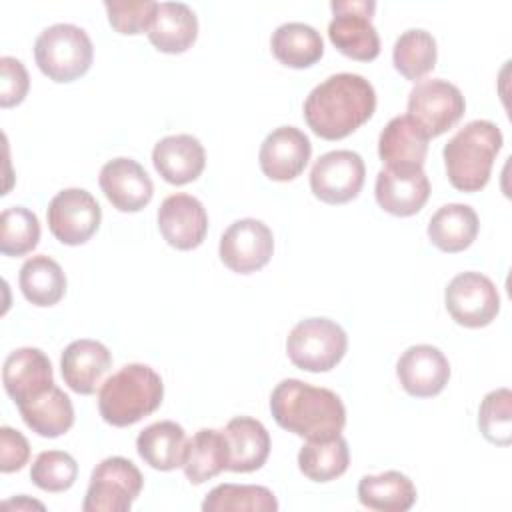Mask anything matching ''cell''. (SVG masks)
Instances as JSON below:
<instances>
[{"mask_svg":"<svg viewBox=\"0 0 512 512\" xmlns=\"http://www.w3.org/2000/svg\"><path fill=\"white\" fill-rule=\"evenodd\" d=\"M374 108V86L360 74L338 72L310 90L304 100V118L320 138L340 140L368 122Z\"/></svg>","mask_w":512,"mask_h":512,"instance_id":"6da1fadb","label":"cell"},{"mask_svg":"<svg viewBox=\"0 0 512 512\" xmlns=\"http://www.w3.org/2000/svg\"><path fill=\"white\" fill-rule=\"evenodd\" d=\"M270 412L276 424L306 440H326L342 432L346 408L328 388L286 378L270 394Z\"/></svg>","mask_w":512,"mask_h":512,"instance_id":"7a4b0ae2","label":"cell"},{"mask_svg":"<svg viewBox=\"0 0 512 512\" xmlns=\"http://www.w3.org/2000/svg\"><path fill=\"white\" fill-rule=\"evenodd\" d=\"M502 142L500 128L490 120H472L460 128L442 150L450 184L462 192L482 190Z\"/></svg>","mask_w":512,"mask_h":512,"instance_id":"3957f363","label":"cell"},{"mask_svg":"<svg viewBox=\"0 0 512 512\" xmlns=\"http://www.w3.org/2000/svg\"><path fill=\"white\" fill-rule=\"evenodd\" d=\"M164 398L160 374L148 364H126L100 386L98 410L112 426H130L152 414Z\"/></svg>","mask_w":512,"mask_h":512,"instance_id":"277c9868","label":"cell"},{"mask_svg":"<svg viewBox=\"0 0 512 512\" xmlns=\"http://www.w3.org/2000/svg\"><path fill=\"white\" fill-rule=\"evenodd\" d=\"M94 46L84 28L58 22L44 28L34 42V58L42 74L54 82H72L88 72Z\"/></svg>","mask_w":512,"mask_h":512,"instance_id":"5b68a950","label":"cell"},{"mask_svg":"<svg viewBox=\"0 0 512 512\" xmlns=\"http://www.w3.org/2000/svg\"><path fill=\"white\" fill-rule=\"evenodd\" d=\"M348 348V336L330 318L300 320L288 334L286 352L294 366L308 372L332 370Z\"/></svg>","mask_w":512,"mask_h":512,"instance_id":"8992f818","label":"cell"},{"mask_svg":"<svg viewBox=\"0 0 512 512\" xmlns=\"http://www.w3.org/2000/svg\"><path fill=\"white\" fill-rule=\"evenodd\" d=\"M144 478L136 464L124 456L104 458L90 476L84 512H126L140 496Z\"/></svg>","mask_w":512,"mask_h":512,"instance_id":"52a82bcc","label":"cell"},{"mask_svg":"<svg viewBox=\"0 0 512 512\" xmlns=\"http://www.w3.org/2000/svg\"><path fill=\"white\" fill-rule=\"evenodd\" d=\"M334 18L328 24L330 42L352 60H374L380 54V38L372 24L374 0H332Z\"/></svg>","mask_w":512,"mask_h":512,"instance_id":"ba28073f","label":"cell"},{"mask_svg":"<svg viewBox=\"0 0 512 512\" xmlns=\"http://www.w3.org/2000/svg\"><path fill=\"white\" fill-rule=\"evenodd\" d=\"M464 110L466 102L460 88L444 78L420 80L408 94V116L428 138L450 130Z\"/></svg>","mask_w":512,"mask_h":512,"instance_id":"9c48e42d","label":"cell"},{"mask_svg":"<svg viewBox=\"0 0 512 512\" xmlns=\"http://www.w3.org/2000/svg\"><path fill=\"white\" fill-rule=\"evenodd\" d=\"M444 302L452 320L466 328L488 326L500 312L498 288L480 272L456 274L446 286Z\"/></svg>","mask_w":512,"mask_h":512,"instance_id":"30bf717a","label":"cell"},{"mask_svg":"<svg viewBox=\"0 0 512 512\" xmlns=\"http://www.w3.org/2000/svg\"><path fill=\"white\" fill-rule=\"evenodd\" d=\"M48 228L52 236L68 246L84 244L98 230L102 208L84 188H64L48 204Z\"/></svg>","mask_w":512,"mask_h":512,"instance_id":"8fae6325","label":"cell"},{"mask_svg":"<svg viewBox=\"0 0 512 512\" xmlns=\"http://www.w3.org/2000/svg\"><path fill=\"white\" fill-rule=\"evenodd\" d=\"M366 176L364 160L352 150L322 154L310 170V188L326 204H344L358 196Z\"/></svg>","mask_w":512,"mask_h":512,"instance_id":"7c38bea8","label":"cell"},{"mask_svg":"<svg viewBox=\"0 0 512 512\" xmlns=\"http://www.w3.org/2000/svg\"><path fill=\"white\" fill-rule=\"evenodd\" d=\"M220 260L232 272L250 274L268 264L274 252L272 230L256 218L232 222L220 238Z\"/></svg>","mask_w":512,"mask_h":512,"instance_id":"4fadbf2b","label":"cell"},{"mask_svg":"<svg viewBox=\"0 0 512 512\" xmlns=\"http://www.w3.org/2000/svg\"><path fill=\"white\" fill-rule=\"evenodd\" d=\"M312 154L310 138L296 126L274 128L260 146V168L276 182H288L302 174Z\"/></svg>","mask_w":512,"mask_h":512,"instance_id":"5bb4252c","label":"cell"},{"mask_svg":"<svg viewBox=\"0 0 512 512\" xmlns=\"http://www.w3.org/2000/svg\"><path fill=\"white\" fill-rule=\"evenodd\" d=\"M402 388L416 398H430L444 390L450 378V364L444 352L432 344H416L402 352L396 364Z\"/></svg>","mask_w":512,"mask_h":512,"instance_id":"9a60e30c","label":"cell"},{"mask_svg":"<svg viewBox=\"0 0 512 512\" xmlns=\"http://www.w3.org/2000/svg\"><path fill=\"white\" fill-rule=\"evenodd\" d=\"M100 188L108 202L120 212L142 210L154 194L148 172L132 158L118 156L108 160L98 176Z\"/></svg>","mask_w":512,"mask_h":512,"instance_id":"2e32d148","label":"cell"},{"mask_svg":"<svg viewBox=\"0 0 512 512\" xmlns=\"http://www.w3.org/2000/svg\"><path fill=\"white\" fill-rule=\"evenodd\" d=\"M158 230L170 246L192 250L208 232L206 208L190 194H170L158 208Z\"/></svg>","mask_w":512,"mask_h":512,"instance_id":"e0dca14e","label":"cell"},{"mask_svg":"<svg viewBox=\"0 0 512 512\" xmlns=\"http://www.w3.org/2000/svg\"><path fill=\"white\" fill-rule=\"evenodd\" d=\"M376 202L394 216H412L430 196V180L422 168H382L374 184Z\"/></svg>","mask_w":512,"mask_h":512,"instance_id":"ac0fdd59","label":"cell"},{"mask_svg":"<svg viewBox=\"0 0 512 512\" xmlns=\"http://www.w3.org/2000/svg\"><path fill=\"white\" fill-rule=\"evenodd\" d=\"M2 382L6 394L20 406L54 384L52 364L40 348H16L4 360Z\"/></svg>","mask_w":512,"mask_h":512,"instance_id":"d6986e66","label":"cell"},{"mask_svg":"<svg viewBox=\"0 0 512 512\" xmlns=\"http://www.w3.org/2000/svg\"><path fill=\"white\" fill-rule=\"evenodd\" d=\"M152 164L166 182L182 186L202 174L206 152L196 136L170 134L156 142L152 150Z\"/></svg>","mask_w":512,"mask_h":512,"instance_id":"ffe728a7","label":"cell"},{"mask_svg":"<svg viewBox=\"0 0 512 512\" xmlns=\"http://www.w3.org/2000/svg\"><path fill=\"white\" fill-rule=\"evenodd\" d=\"M112 366L110 350L90 338L70 342L60 356L62 378L76 394H92Z\"/></svg>","mask_w":512,"mask_h":512,"instance_id":"44dd1931","label":"cell"},{"mask_svg":"<svg viewBox=\"0 0 512 512\" xmlns=\"http://www.w3.org/2000/svg\"><path fill=\"white\" fill-rule=\"evenodd\" d=\"M428 140L408 114L394 116L380 132L378 156L388 168H422Z\"/></svg>","mask_w":512,"mask_h":512,"instance_id":"7402d4cb","label":"cell"},{"mask_svg":"<svg viewBox=\"0 0 512 512\" xmlns=\"http://www.w3.org/2000/svg\"><path fill=\"white\" fill-rule=\"evenodd\" d=\"M232 472H254L264 466L270 454V434L266 426L250 416H236L224 428Z\"/></svg>","mask_w":512,"mask_h":512,"instance_id":"603a6c76","label":"cell"},{"mask_svg":"<svg viewBox=\"0 0 512 512\" xmlns=\"http://www.w3.org/2000/svg\"><path fill=\"white\" fill-rule=\"evenodd\" d=\"M198 36V18L184 2H158L154 22L148 30L150 42L166 54L188 50Z\"/></svg>","mask_w":512,"mask_h":512,"instance_id":"cb8c5ba5","label":"cell"},{"mask_svg":"<svg viewBox=\"0 0 512 512\" xmlns=\"http://www.w3.org/2000/svg\"><path fill=\"white\" fill-rule=\"evenodd\" d=\"M478 214L472 206L452 202L440 206L428 222V238L442 252H462L478 236Z\"/></svg>","mask_w":512,"mask_h":512,"instance_id":"d4e9b609","label":"cell"},{"mask_svg":"<svg viewBox=\"0 0 512 512\" xmlns=\"http://www.w3.org/2000/svg\"><path fill=\"white\" fill-rule=\"evenodd\" d=\"M186 432L172 420H160L146 426L136 438L140 458L154 470H174L182 466L186 454Z\"/></svg>","mask_w":512,"mask_h":512,"instance_id":"484cf974","label":"cell"},{"mask_svg":"<svg viewBox=\"0 0 512 512\" xmlns=\"http://www.w3.org/2000/svg\"><path fill=\"white\" fill-rule=\"evenodd\" d=\"M230 448L224 430L202 428L186 444L184 474L192 484H202L228 470Z\"/></svg>","mask_w":512,"mask_h":512,"instance_id":"4316f807","label":"cell"},{"mask_svg":"<svg viewBox=\"0 0 512 512\" xmlns=\"http://www.w3.org/2000/svg\"><path fill=\"white\" fill-rule=\"evenodd\" d=\"M22 420L32 432L44 438H56L70 430L74 424V408L62 388L52 384L36 398L18 406Z\"/></svg>","mask_w":512,"mask_h":512,"instance_id":"83f0119b","label":"cell"},{"mask_svg":"<svg viewBox=\"0 0 512 512\" xmlns=\"http://www.w3.org/2000/svg\"><path fill=\"white\" fill-rule=\"evenodd\" d=\"M358 500L370 510L406 512L416 502V486L398 470L366 474L358 482Z\"/></svg>","mask_w":512,"mask_h":512,"instance_id":"f1b7e54d","label":"cell"},{"mask_svg":"<svg viewBox=\"0 0 512 512\" xmlns=\"http://www.w3.org/2000/svg\"><path fill=\"white\" fill-rule=\"evenodd\" d=\"M272 54L278 62L290 68H308L324 54L320 32L304 22H284L270 38Z\"/></svg>","mask_w":512,"mask_h":512,"instance_id":"f546056e","label":"cell"},{"mask_svg":"<svg viewBox=\"0 0 512 512\" xmlns=\"http://www.w3.org/2000/svg\"><path fill=\"white\" fill-rule=\"evenodd\" d=\"M18 284L34 306H54L66 292V274L56 260L36 254L22 264Z\"/></svg>","mask_w":512,"mask_h":512,"instance_id":"4dcf8cb0","label":"cell"},{"mask_svg":"<svg viewBox=\"0 0 512 512\" xmlns=\"http://www.w3.org/2000/svg\"><path fill=\"white\" fill-rule=\"evenodd\" d=\"M348 442L338 434L326 440H308L298 452L300 472L314 482H330L348 470Z\"/></svg>","mask_w":512,"mask_h":512,"instance_id":"1f68e13d","label":"cell"},{"mask_svg":"<svg viewBox=\"0 0 512 512\" xmlns=\"http://www.w3.org/2000/svg\"><path fill=\"white\" fill-rule=\"evenodd\" d=\"M436 40L424 28H408L392 48L394 68L408 80H420L436 66Z\"/></svg>","mask_w":512,"mask_h":512,"instance_id":"d6a6232c","label":"cell"},{"mask_svg":"<svg viewBox=\"0 0 512 512\" xmlns=\"http://www.w3.org/2000/svg\"><path fill=\"white\" fill-rule=\"evenodd\" d=\"M204 512H276L278 500L266 486L220 484L202 502Z\"/></svg>","mask_w":512,"mask_h":512,"instance_id":"836d02e7","label":"cell"},{"mask_svg":"<svg viewBox=\"0 0 512 512\" xmlns=\"http://www.w3.org/2000/svg\"><path fill=\"white\" fill-rule=\"evenodd\" d=\"M40 240L38 216L24 206L4 208L0 214V252L22 256L36 248Z\"/></svg>","mask_w":512,"mask_h":512,"instance_id":"e575fe53","label":"cell"},{"mask_svg":"<svg viewBox=\"0 0 512 512\" xmlns=\"http://www.w3.org/2000/svg\"><path fill=\"white\" fill-rule=\"evenodd\" d=\"M478 428L492 444L508 446L512 442V392L508 388L484 396L478 410Z\"/></svg>","mask_w":512,"mask_h":512,"instance_id":"d590c367","label":"cell"},{"mask_svg":"<svg viewBox=\"0 0 512 512\" xmlns=\"http://www.w3.org/2000/svg\"><path fill=\"white\" fill-rule=\"evenodd\" d=\"M78 476L76 460L64 450L40 452L30 468V480L46 492L68 490Z\"/></svg>","mask_w":512,"mask_h":512,"instance_id":"8d00e7d4","label":"cell"},{"mask_svg":"<svg viewBox=\"0 0 512 512\" xmlns=\"http://www.w3.org/2000/svg\"><path fill=\"white\" fill-rule=\"evenodd\" d=\"M104 8L108 12L110 26L120 34H140L148 32L158 2L154 0H106Z\"/></svg>","mask_w":512,"mask_h":512,"instance_id":"74e56055","label":"cell"},{"mask_svg":"<svg viewBox=\"0 0 512 512\" xmlns=\"http://www.w3.org/2000/svg\"><path fill=\"white\" fill-rule=\"evenodd\" d=\"M30 86L28 72L18 58H0V106L10 108L24 100Z\"/></svg>","mask_w":512,"mask_h":512,"instance_id":"f35d334b","label":"cell"},{"mask_svg":"<svg viewBox=\"0 0 512 512\" xmlns=\"http://www.w3.org/2000/svg\"><path fill=\"white\" fill-rule=\"evenodd\" d=\"M30 458V444L22 432L2 426L0 428V470L16 472L24 468Z\"/></svg>","mask_w":512,"mask_h":512,"instance_id":"ab89813d","label":"cell"}]
</instances>
